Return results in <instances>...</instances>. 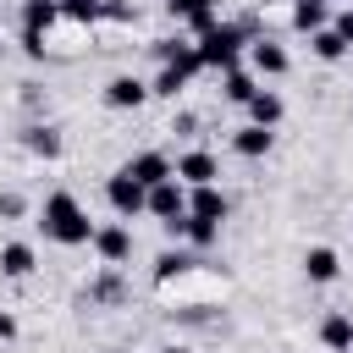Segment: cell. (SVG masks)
Segmentation results:
<instances>
[{"instance_id":"1","label":"cell","mask_w":353,"mask_h":353,"mask_svg":"<svg viewBox=\"0 0 353 353\" xmlns=\"http://www.w3.org/2000/svg\"><path fill=\"white\" fill-rule=\"evenodd\" d=\"M39 226H44L50 243H66V248L94 243V221H88V210H83L72 193H50L44 210H39Z\"/></svg>"},{"instance_id":"2","label":"cell","mask_w":353,"mask_h":353,"mask_svg":"<svg viewBox=\"0 0 353 353\" xmlns=\"http://www.w3.org/2000/svg\"><path fill=\"white\" fill-rule=\"evenodd\" d=\"M248 44V33L237 22H215L204 39H199V55H204V72H232L237 66V50Z\"/></svg>"},{"instance_id":"3","label":"cell","mask_w":353,"mask_h":353,"mask_svg":"<svg viewBox=\"0 0 353 353\" xmlns=\"http://www.w3.org/2000/svg\"><path fill=\"white\" fill-rule=\"evenodd\" d=\"M149 215L154 221H165V232L171 237H182V215H188V188L171 176V182H160V188H149Z\"/></svg>"},{"instance_id":"4","label":"cell","mask_w":353,"mask_h":353,"mask_svg":"<svg viewBox=\"0 0 353 353\" xmlns=\"http://www.w3.org/2000/svg\"><path fill=\"white\" fill-rule=\"evenodd\" d=\"M105 199H110V210H116L121 221H132V215H143V210H149V188H143V182H132L127 171H116V176L105 182Z\"/></svg>"},{"instance_id":"5","label":"cell","mask_w":353,"mask_h":353,"mask_svg":"<svg viewBox=\"0 0 353 353\" xmlns=\"http://www.w3.org/2000/svg\"><path fill=\"white\" fill-rule=\"evenodd\" d=\"M88 248H94V254H99V259L116 270V265H127V259H132V232H127L121 221H110V226H94V243H88Z\"/></svg>"},{"instance_id":"6","label":"cell","mask_w":353,"mask_h":353,"mask_svg":"<svg viewBox=\"0 0 353 353\" xmlns=\"http://www.w3.org/2000/svg\"><path fill=\"white\" fill-rule=\"evenodd\" d=\"M221 176V160L210 154V149H188V154H176V182L182 188H210Z\"/></svg>"},{"instance_id":"7","label":"cell","mask_w":353,"mask_h":353,"mask_svg":"<svg viewBox=\"0 0 353 353\" xmlns=\"http://www.w3.org/2000/svg\"><path fill=\"white\" fill-rule=\"evenodd\" d=\"M121 171H127L132 182H143V188H160V182H171V176H176V165H171L160 149H143V154H132Z\"/></svg>"},{"instance_id":"8","label":"cell","mask_w":353,"mask_h":353,"mask_svg":"<svg viewBox=\"0 0 353 353\" xmlns=\"http://www.w3.org/2000/svg\"><path fill=\"white\" fill-rule=\"evenodd\" d=\"M154 55H160V66H176L182 77L204 72V55H199V44H188V39H154Z\"/></svg>"},{"instance_id":"9","label":"cell","mask_w":353,"mask_h":353,"mask_svg":"<svg viewBox=\"0 0 353 353\" xmlns=\"http://www.w3.org/2000/svg\"><path fill=\"white\" fill-rule=\"evenodd\" d=\"M143 99H149V83L132 77V72H116V77L105 83V105H110V110H138Z\"/></svg>"},{"instance_id":"10","label":"cell","mask_w":353,"mask_h":353,"mask_svg":"<svg viewBox=\"0 0 353 353\" xmlns=\"http://www.w3.org/2000/svg\"><path fill=\"white\" fill-rule=\"evenodd\" d=\"M303 276H309L314 287H331V281L342 276V259H336V248H325V243H314V248L303 254Z\"/></svg>"},{"instance_id":"11","label":"cell","mask_w":353,"mask_h":353,"mask_svg":"<svg viewBox=\"0 0 353 353\" xmlns=\"http://www.w3.org/2000/svg\"><path fill=\"white\" fill-rule=\"evenodd\" d=\"M165 6H171V17L188 22L193 39H204V33L215 28V0H165Z\"/></svg>"},{"instance_id":"12","label":"cell","mask_w":353,"mask_h":353,"mask_svg":"<svg viewBox=\"0 0 353 353\" xmlns=\"http://www.w3.org/2000/svg\"><path fill=\"white\" fill-rule=\"evenodd\" d=\"M248 61H254V72H259V77H281V72L292 66V61H287V50H281L276 39H254V44H248Z\"/></svg>"},{"instance_id":"13","label":"cell","mask_w":353,"mask_h":353,"mask_svg":"<svg viewBox=\"0 0 353 353\" xmlns=\"http://www.w3.org/2000/svg\"><path fill=\"white\" fill-rule=\"evenodd\" d=\"M270 143H276V132H270V127H254V121L232 132V149H237L243 160H265V154H270Z\"/></svg>"},{"instance_id":"14","label":"cell","mask_w":353,"mask_h":353,"mask_svg":"<svg viewBox=\"0 0 353 353\" xmlns=\"http://www.w3.org/2000/svg\"><path fill=\"white\" fill-rule=\"evenodd\" d=\"M188 215L199 221H226V193L210 182V188H188Z\"/></svg>"},{"instance_id":"15","label":"cell","mask_w":353,"mask_h":353,"mask_svg":"<svg viewBox=\"0 0 353 353\" xmlns=\"http://www.w3.org/2000/svg\"><path fill=\"white\" fill-rule=\"evenodd\" d=\"M33 265H39L33 243H0V276L22 281V276H33Z\"/></svg>"},{"instance_id":"16","label":"cell","mask_w":353,"mask_h":353,"mask_svg":"<svg viewBox=\"0 0 353 353\" xmlns=\"http://www.w3.org/2000/svg\"><path fill=\"white\" fill-rule=\"evenodd\" d=\"M320 342H325L331 353H353V314H342V309L325 314V320H320Z\"/></svg>"},{"instance_id":"17","label":"cell","mask_w":353,"mask_h":353,"mask_svg":"<svg viewBox=\"0 0 353 353\" xmlns=\"http://www.w3.org/2000/svg\"><path fill=\"white\" fill-rule=\"evenodd\" d=\"M22 149H28V154H39V160H55V154H61V132H55L50 121H39V127H28V132H22Z\"/></svg>"},{"instance_id":"18","label":"cell","mask_w":353,"mask_h":353,"mask_svg":"<svg viewBox=\"0 0 353 353\" xmlns=\"http://www.w3.org/2000/svg\"><path fill=\"white\" fill-rule=\"evenodd\" d=\"M292 28L298 33H320V28H331V17H325V0H292Z\"/></svg>"},{"instance_id":"19","label":"cell","mask_w":353,"mask_h":353,"mask_svg":"<svg viewBox=\"0 0 353 353\" xmlns=\"http://www.w3.org/2000/svg\"><path fill=\"white\" fill-rule=\"evenodd\" d=\"M281 110H287V105H281V94H270V88H259V94L248 99V121H254V127H276Z\"/></svg>"},{"instance_id":"20","label":"cell","mask_w":353,"mask_h":353,"mask_svg":"<svg viewBox=\"0 0 353 353\" xmlns=\"http://www.w3.org/2000/svg\"><path fill=\"white\" fill-rule=\"evenodd\" d=\"M61 17V0H22V33H44Z\"/></svg>"},{"instance_id":"21","label":"cell","mask_w":353,"mask_h":353,"mask_svg":"<svg viewBox=\"0 0 353 353\" xmlns=\"http://www.w3.org/2000/svg\"><path fill=\"white\" fill-rule=\"evenodd\" d=\"M254 94H259V83H254V72H243V66H232V72H226V99H232V105H248Z\"/></svg>"},{"instance_id":"22","label":"cell","mask_w":353,"mask_h":353,"mask_svg":"<svg viewBox=\"0 0 353 353\" xmlns=\"http://www.w3.org/2000/svg\"><path fill=\"white\" fill-rule=\"evenodd\" d=\"M182 237H188L193 248H210V243L221 237V221H199V215H182Z\"/></svg>"},{"instance_id":"23","label":"cell","mask_w":353,"mask_h":353,"mask_svg":"<svg viewBox=\"0 0 353 353\" xmlns=\"http://www.w3.org/2000/svg\"><path fill=\"white\" fill-rule=\"evenodd\" d=\"M309 50H314L320 61H342V55H347V44H342V33H336V28H320V33L309 39Z\"/></svg>"},{"instance_id":"24","label":"cell","mask_w":353,"mask_h":353,"mask_svg":"<svg viewBox=\"0 0 353 353\" xmlns=\"http://www.w3.org/2000/svg\"><path fill=\"white\" fill-rule=\"evenodd\" d=\"M182 88H188V77H182L176 66H160V72H154V83H149V94H160V99H176Z\"/></svg>"},{"instance_id":"25","label":"cell","mask_w":353,"mask_h":353,"mask_svg":"<svg viewBox=\"0 0 353 353\" xmlns=\"http://www.w3.org/2000/svg\"><path fill=\"white\" fill-rule=\"evenodd\" d=\"M99 0H61V17H72V22H99Z\"/></svg>"},{"instance_id":"26","label":"cell","mask_w":353,"mask_h":353,"mask_svg":"<svg viewBox=\"0 0 353 353\" xmlns=\"http://www.w3.org/2000/svg\"><path fill=\"white\" fill-rule=\"evenodd\" d=\"M188 265H193L188 254H160V259H154V281H171V276H182Z\"/></svg>"},{"instance_id":"27","label":"cell","mask_w":353,"mask_h":353,"mask_svg":"<svg viewBox=\"0 0 353 353\" xmlns=\"http://www.w3.org/2000/svg\"><path fill=\"white\" fill-rule=\"evenodd\" d=\"M22 210H28V204H22V193H0V215H6V221H17Z\"/></svg>"},{"instance_id":"28","label":"cell","mask_w":353,"mask_h":353,"mask_svg":"<svg viewBox=\"0 0 353 353\" xmlns=\"http://www.w3.org/2000/svg\"><path fill=\"white\" fill-rule=\"evenodd\" d=\"M331 28H336V33H342V44H347V50H353V6H347V11H342V17H336V22H331Z\"/></svg>"},{"instance_id":"29","label":"cell","mask_w":353,"mask_h":353,"mask_svg":"<svg viewBox=\"0 0 353 353\" xmlns=\"http://www.w3.org/2000/svg\"><path fill=\"white\" fill-rule=\"evenodd\" d=\"M99 17H110V22H132V6H121V0H110Z\"/></svg>"},{"instance_id":"30","label":"cell","mask_w":353,"mask_h":353,"mask_svg":"<svg viewBox=\"0 0 353 353\" xmlns=\"http://www.w3.org/2000/svg\"><path fill=\"white\" fill-rule=\"evenodd\" d=\"M11 336H17V314H11V309H0V342H11Z\"/></svg>"},{"instance_id":"31","label":"cell","mask_w":353,"mask_h":353,"mask_svg":"<svg viewBox=\"0 0 353 353\" xmlns=\"http://www.w3.org/2000/svg\"><path fill=\"white\" fill-rule=\"evenodd\" d=\"M22 50L28 55H44V33H22Z\"/></svg>"},{"instance_id":"32","label":"cell","mask_w":353,"mask_h":353,"mask_svg":"<svg viewBox=\"0 0 353 353\" xmlns=\"http://www.w3.org/2000/svg\"><path fill=\"white\" fill-rule=\"evenodd\" d=\"M160 353H188V347H182V342H171V347H160Z\"/></svg>"},{"instance_id":"33","label":"cell","mask_w":353,"mask_h":353,"mask_svg":"<svg viewBox=\"0 0 353 353\" xmlns=\"http://www.w3.org/2000/svg\"><path fill=\"white\" fill-rule=\"evenodd\" d=\"M110 353H121V347H110Z\"/></svg>"}]
</instances>
